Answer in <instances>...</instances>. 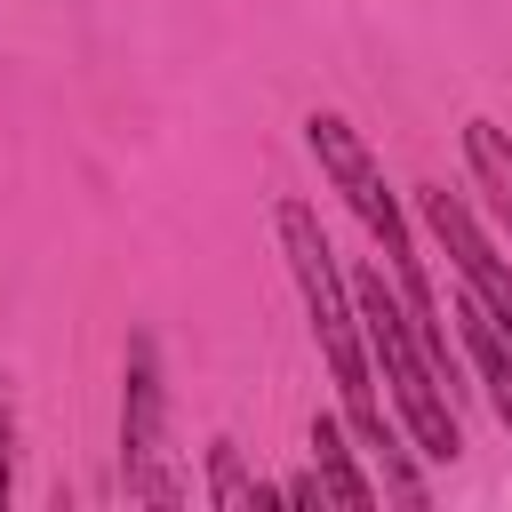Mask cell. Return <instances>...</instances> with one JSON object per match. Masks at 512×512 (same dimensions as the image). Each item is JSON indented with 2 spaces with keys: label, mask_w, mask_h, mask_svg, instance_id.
<instances>
[{
  "label": "cell",
  "mask_w": 512,
  "mask_h": 512,
  "mask_svg": "<svg viewBox=\"0 0 512 512\" xmlns=\"http://www.w3.org/2000/svg\"><path fill=\"white\" fill-rule=\"evenodd\" d=\"M208 472H216V504H232V512H248V504H280V488H264V480H248V472H240L232 440H216V448H208Z\"/></svg>",
  "instance_id": "obj_9"
},
{
  "label": "cell",
  "mask_w": 512,
  "mask_h": 512,
  "mask_svg": "<svg viewBox=\"0 0 512 512\" xmlns=\"http://www.w3.org/2000/svg\"><path fill=\"white\" fill-rule=\"evenodd\" d=\"M312 472H320L328 504H352V512H368V504H376V480L352 464V448H344V424H336V416H312Z\"/></svg>",
  "instance_id": "obj_6"
},
{
  "label": "cell",
  "mask_w": 512,
  "mask_h": 512,
  "mask_svg": "<svg viewBox=\"0 0 512 512\" xmlns=\"http://www.w3.org/2000/svg\"><path fill=\"white\" fill-rule=\"evenodd\" d=\"M304 144H312V160L328 168V184L344 192V208L368 224V240L384 248V272H392V288H400V296H408V312H416V344L448 368V336H440V320H432V288H424L416 240H408V224H400V200H392L384 168L368 160V144H360V136H352V120H336V112H312V120H304Z\"/></svg>",
  "instance_id": "obj_3"
},
{
  "label": "cell",
  "mask_w": 512,
  "mask_h": 512,
  "mask_svg": "<svg viewBox=\"0 0 512 512\" xmlns=\"http://www.w3.org/2000/svg\"><path fill=\"white\" fill-rule=\"evenodd\" d=\"M464 152H472V176H480V192L496 200V216L512 224V144L488 128V120H472L464 128Z\"/></svg>",
  "instance_id": "obj_8"
},
{
  "label": "cell",
  "mask_w": 512,
  "mask_h": 512,
  "mask_svg": "<svg viewBox=\"0 0 512 512\" xmlns=\"http://www.w3.org/2000/svg\"><path fill=\"white\" fill-rule=\"evenodd\" d=\"M464 352H472V368H480V384H488V400H496V416L512 432V336L480 304H464Z\"/></svg>",
  "instance_id": "obj_7"
},
{
  "label": "cell",
  "mask_w": 512,
  "mask_h": 512,
  "mask_svg": "<svg viewBox=\"0 0 512 512\" xmlns=\"http://www.w3.org/2000/svg\"><path fill=\"white\" fill-rule=\"evenodd\" d=\"M424 216H432V232H440V248L456 256V272H464V288H472V304L512 336V264L496 256V240L472 224V208L456 200V192H440V184H424Z\"/></svg>",
  "instance_id": "obj_4"
},
{
  "label": "cell",
  "mask_w": 512,
  "mask_h": 512,
  "mask_svg": "<svg viewBox=\"0 0 512 512\" xmlns=\"http://www.w3.org/2000/svg\"><path fill=\"white\" fill-rule=\"evenodd\" d=\"M272 224H280L288 272H296V288H304L312 336H320V352H328V376H336V392H344V416H352L360 448L384 464V488H392L400 504H424V480L408 472V456H400V440H392V424H384V408H376L368 328H360V304H352V288H344V272H336V248H328L320 216H312L304 200H280V216H272Z\"/></svg>",
  "instance_id": "obj_1"
},
{
  "label": "cell",
  "mask_w": 512,
  "mask_h": 512,
  "mask_svg": "<svg viewBox=\"0 0 512 512\" xmlns=\"http://www.w3.org/2000/svg\"><path fill=\"white\" fill-rule=\"evenodd\" d=\"M120 464H128V488L168 504V472H160V376H152V352L136 344L128 352V400H120Z\"/></svg>",
  "instance_id": "obj_5"
},
{
  "label": "cell",
  "mask_w": 512,
  "mask_h": 512,
  "mask_svg": "<svg viewBox=\"0 0 512 512\" xmlns=\"http://www.w3.org/2000/svg\"><path fill=\"white\" fill-rule=\"evenodd\" d=\"M352 304H360L368 360H376V376L392 384L400 424L416 432V448H424V456L456 464V456H464V424H456V400H448L456 384H448V368L416 344V312H408V296H392V288H384V272H360V280H352Z\"/></svg>",
  "instance_id": "obj_2"
}]
</instances>
